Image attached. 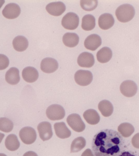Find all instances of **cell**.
<instances>
[{"mask_svg":"<svg viewBox=\"0 0 139 156\" xmlns=\"http://www.w3.org/2000/svg\"><path fill=\"white\" fill-rule=\"evenodd\" d=\"M54 129L56 135L61 139L68 138L71 136V132L63 122L55 123Z\"/></svg>","mask_w":139,"mask_h":156,"instance_id":"e0dca14e","label":"cell"},{"mask_svg":"<svg viewBox=\"0 0 139 156\" xmlns=\"http://www.w3.org/2000/svg\"><path fill=\"white\" fill-rule=\"evenodd\" d=\"M20 7L16 3L8 4L2 11V14L5 18L13 19L17 18L20 14Z\"/></svg>","mask_w":139,"mask_h":156,"instance_id":"30bf717a","label":"cell"},{"mask_svg":"<svg viewBox=\"0 0 139 156\" xmlns=\"http://www.w3.org/2000/svg\"><path fill=\"white\" fill-rule=\"evenodd\" d=\"M23 156H38V155L35 152L33 151H29L26 152Z\"/></svg>","mask_w":139,"mask_h":156,"instance_id":"d6a6232c","label":"cell"},{"mask_svg":"<svg viewBox=\"0 0 139 156\" xmlns=\"http://www.w3.org/2000/svg\"><path fill=\"white\" fill-rule=\"evenodd\" d=\"M5 145L7 149L10 151H14L19 148L20 143L16 135L11 134L6 138Z\"/></svg>","mask_w":139,"mask_h":156,"instance_id":"cb8c5ba5","label":"cell"},{"mask_svg":"<svg viewBox=\"0 0 139 156\" xmlns=\"http://www.w3.org/2000/svg\"><path fill=\"white\" fill-rule=\"evenodd\" d=\"M118 132L124 137L130 136L134 132V127L129 123H123L118 127Z\"/></svg>","mask_w":139,"mask_h":156,"instance_id":"484cf974","label":"cell"},{"mask_svg":"<svg viewBox=\"0 0 139 156\" xmlns=\"http://www.w3.org/2000/svg\"><path fill=\"white\" fill-rule=\"evenodd\" d=\"M79 18L75 13L70 12L67 13L62 21V26L68 30H74L79 24Z\"/></svg>","mask_w":139,"mask_h":156,"instance_id":"5b68a950","label":"cell"},{"mask_svg":"<svg viewBox=\"0 0 139 156\" xmlns=\"http://www.w3.org/2000/svg\"><path fill=\"white\" fill-rule=\"evenodd\" d=\"M46 115L50 120H60L64 118L65 111L64 108L60 105H52L48 107L46 110Z\"/></svg>","mask_w":139,"mask_h":156,"instance_id":"3957f363","label":"cell"},{"mask_svg":"<svg viewBox=\"0 0 139 156\" xmlns=\"http://www.w3.org/2000/svg\"><path fill=\"white\" fill-rule=\"evenodd\" d=\"M81 156H95L93 154L92 151L90 149H87L84 151Z\"/></svg>","mask_w":139,"mask_h":156,"instance_id":"1f68e13d","label":"cell"},{"mask_svg":"<svg viewBox=\"0 0 139 156\" xmlns=\"http://www.w3.org/2000/svg\"><path fill=\"white\" fill-rule=\"evenodd\" d=\"M102 43L101 37L97 34H92L88 36L84 41V46L87 49L94 51Z\"/></svg>","mask_w":139,"mask_h":156,"instance_id":"4fadbf2b","label":"cell"},{"mask_svg":"<svg viewBox=\"0 0 139 156\" xmlns=\"http://www.w3.org/2000/svg\"><path fill=\"white\" fill-rule=\"evenodd\" d=\"M137 87L134 81L127 80L123 81L120 86L121 93L127 97H131L136 94Z\"/></svg>","mask_w":139,"mask_h":156,"instance_id":"ba28073f","label":"cell"},{"mask_svg":"<svg viewBox=\"0 0 139 156\" xmlns=\"http://www.w3.org/2000/svg\"><path fill=\"white\" fill-rule=\"evenodd\" d=\"M112 57V50L107 47L102 48L96 54L98 61L101 63H107L111 59Z\"/></svg>","mask_w":139,"mask_h":156,"instance_id":"603a6c76","label":"cell"},{"mask_svg":"<svg viewBox=\"0 0 139 156\" xmlns=\"http://www.w3.org/2000/svg\"><path fill=\"white\" fill-rule=\"evenodd\" d=\"M83 116L86 121L91 125H95L100 121V116L97 112L94 109L87 110L84 112Z\"/></svg>","mask_w":139,"mask_h":156,"instance_id":"44dd1931","label":"cell"},{"mask_svg":"<svg viewBox=\"0 0 139 156\" xmlns=\"http://www.w3.org/2000/svg\"><path fill=\"white\" fill-rule=\"evenodd\" d=\"M19 136L22 141L28 145L34 143L37 138L36 131L30 127H25L21 129Z\"/></svg>","mask_w":139,"mask_h":156,"instance_id":"8992f818","label":"cell"},{"mask_svg":"<svg viewBox=\"0 0 139 156\" xmlns=\"http://www.w3.org/2000/svg\"><path fill=\"white\" fill-rule=\"evenodd\" d=\"M86 145V141L84 137L80 136L74 139L71 145V153L79 152Z\"/></svg>","mask_w":139,"mask_h":156,"instance_id":"4316f807","label":"cell"},{"mask_svg":"<svg viewBox=\"0 0 139 156\" xmlns=\"http://www.w3.org/2000/svg\"><path fill=\"white\" fill-rule=\"evenodd\" d=\"M46 11L50 14L58 16L63 14L66 10V6L62 2H51L47 5Z\"/></svg>","mask_w":139,"mask_h":156,"instance_id":"7c38bea8","label":"cell"},{"mask_svg":"<svg viewBox=\"0 0 139 156\" xmlns=\"http://www.w3.org/2000/svg\"><path fill=\"white\" fill-rule=\"evenodd\" d=\"M9 60L4 55L0 54V70H3L8 67Z\"/></svg>","mask_w":139,"mask_h":156,"instance_id":"f546056e","label":"cell"},{"mask_svg":"<svg viewBox=\"0 0 139 156\" xmlns=\"http://www.w3.org/2000/svg\"><path fill=\"white\" fill-rule=\"evenodd\" d=\"M5 1L4 0H0V9L2 7V5L5 3Z\"/></svg>","mask_w":139,"mask_h":156,"instance_id":"d590c367","label":"cell"},{"mask_svg":"<svg viewBox=\"0 0 139 156\" xmlns=\"http://www.w3.org/2000/svg\"><path fill=\"white\" fill-rule=\"evenodd\" d=\"M5 135L4 134L1 133H0V143L2 142V139L4 137Z\"/></svg>","mask_w":139,"mask_h":156,"instance_id":"e575fe53","label":"cell"},{"mask_svg":"<svg viewBox=\"0 0 139 156\" xmlns=\"http://www.w3.org/2000/svg\"><path fill=\"white\" fill-rule=\"evenodd\" d=\"M96 25L95 18L90 14L86 15L83 18L81 27L84 30L89 31L93 29Z\"/></svg>","mask_w":139,"mask_h":156,"instance_id":"d4e9b609","label":"cell"},{"mask_svg":"<svg viewBox=\"0 0 139 156\" xmlns=\"http://www.w3.org/2000/svg\"><path fill=\"white\" fill-rule=\"evenodd\" d=\"M13 45L16 51L18 52H23L27 48L29 42L27 39L24 37L18 36L13 39Z\"/></svg>","mask_w":139,"mask_h":156,"instance_id":"d6986e66","label":"cell"},{"mask_svg":"<svg viewBox=\"0 0 139 156\" xmlns=\"http://www.w3.org/2000/svg\"><path fill=\"white\" fill-rule=\"evenodd\" d=\"M59 65L57 60L52 58H46L41 61V70L44 73H51L56 71L58 69Z\"/></svg>","mask_w":139,"mask_h":156,"instance_id":"8fae6325","label":"cell"},{"mask_svg":"<svg viewBox=\"0 0 139 156\" xmlns=\"http://www.w3.org/2000/svg\"><path fill=\"white\" fill-rule=\"evenodd\" d=\"M74 79L77 83L80 86H87L93 80V75L88 70H79L75 73Z\"/></svg>","mask_w":139,"mask_h":156,"instance_id":"52a82bcc","label":"cell"},{"mask_svg":"<svg viewBox=\"0 0 139 156\" xmlns=\"http://www.w3.org/2000/svg\"><path fill=\"white\" fill-rule=\"evenodd\" d=\"M40 138L42 141H47L52 137V133L51 124L48 122H41L37 126Z\"/></svg>","mask_w":139,"mask_h":156,"instance_id":"9c48e42d","label":"cell"},{"mask_svg":"<svg viewBox=\"0 0 139 156\" xmlns=\"http://www.w3.org/2000/svg\"><path fill=\"white\" fill-rule=\"evenodd\" d=\"M13 122L8 118H0V130L5 133H9L13 130Z\"/></svg>","mask_w":139,"mask_h":156,"instance_id":"83f0119b","label":"cell"},{"mask_svg":"<svg viewBox=\"0 0 139 156\" xmlns=\"http://www.w3.org/2000/svg\"><path fill=\"white\" fill-rule=\"evenodd\" d=\"M132 144L134 147L139 149V133L135 134L131 140Z\"/></svg>","mask_w":139,"mask_h":156,"instance_id":"4dcf8cb0","label":"cell"},{"mask_svg":"<svg viewBox=\"0 0 139 156\" xmlns=\"http://www.w3.org/2000/svg\"><path fill=\"white\" fill-rule=\"evenodd\" d=\"M0 156H7L6 155L4 154L0 153Z\"/></svg>","mask_w":139,"mask_h":156,"instance_id":"8d00e7d4","label":"cell"},{"mask_svg":"<svg viewBox=\"0 0 139 156\" xmlns=\"http://www.w3.org/2000/svg\"><path fill=\"white\" fill-rule=\"evenodd\" d=\"M22 76L27 82L34 83L36 81L38 78V72L34 67H26L23 69L22 72Z\"/></svg>","mask_w":139,"mask_h":156,"instance_id":"9a60e30c","label":"cell"},{"mask_svg":"<svg viewBox=\"0 0 139 156\" xmlns=\"http://www.w3.org/2000/svg\"><path fill=\"white\" fill-rule=\"evenodd\" d=\"M98 109L103 116L108 117L112 115L113 111V105L109 101L103 100L98 105Z\"/></svg>","mask_w":139,"mask_h":156,"instance_id":"7402d4cb","label":"cell"},{"mask_svg":"<svg viewBox=\"0 0 139 156\" xmlns=\"http://www.w3.org/2000/svg\"><path fill=\"white\" fill-rule=\"evenodd\" d=\"M119 156H135L134 155L132 154H131L129 153V152H123Z\"/></svg>","mask_w":139,"mask_h":156,"instance_id":"836d02e7","label":"cell"},{"mask_svg":"<svg viewBox=\"0 0 139 156\" xmlns=\"http://www.w3.org/2000/svg\"><path fill=\"white\" fill-rule=\"evenodd\" d=\"M123 143V138L117 132L105 129L94 135L92 149L95 156H117Z\"/></svg>","mask_w":139,"mask_h":156,"instance_id":"6da1fadb","label":"cell"},{"mask_svg":"<svg viewBox=\"0 0 139 156\" xmlns=\"http://www.w3.org/2000/svg\"><path fill=\"white\" fill-rule=\"evenodd\" d=\"M67 122L69 126L77 132H81L85 130V124L80 116L76 113H73L68 116L67 118Z\"/></svg>","mask_w":139,"mask_h":156,"instance_id":"277c9868","label":"cell"},{"mask_svg":"<svg viewBox=\"0 0 139 156\" xmlns=\"http://www.w3.org/2000/svg\"><path fill=\"white\" fill-rule=\"evenodd\" d=\"M114 22V18L112 15L108 13H104L99 18V26L103 30H107L113 26Z\"/></svg>","mask_w":139,"mask_h":156,"instance_id":"2e32d148","label":"cell"},{"mask_svg":"<svg viewBox=\"0 0 139 156\" xmlns=\"http://www.w3.org/2000/svg\"><path fill=\"white\" fill-rule=\"evenodd\" d=\"M135 10L130 5L123 4L119 6L116 11V15L118 20L122 23L130 21L134 18Z\"/></svg>","mask_w":139,"mask_h":156,"instance_id":"7a4b0ae2","label":"cell"},{"mask_svg":"<svg viewBox=\"0 0 139 156\" xmlns=\"http://www.w3.org/2000/svg\"><path fill=\"white\" fill-rule=\"evenodd\" d=\"M94 62L93 55L88 52L80 54L77 58L78 64L84 68H91L94 65Z\"/></svg>","mask_w":139,"mask_h":156,"instance_id":"5bb4252c","label":"cell"},{"mask_svg":"<svg viewBox=\"0 0 139 156\" xmlns=\"http://www.w3.org/2000/svg\"><path fill=\"white\" fill-rule=\"evenodd\" d=\"M79 37L75 33H67L65 34L63 37V42L67 47L73 48L78 45L79 42Z\"/></svg>","mask_w":139,"mask_h":156,"instance_id":"ffe728a7","label":"cell"},{"mask_svg":"<svg viewBox=\"0 0 139 156\" xmlns=\"http://www.w3.org/2000/svg\"><path fill=\"white\" fill-rule=\"evenodd\" d=\"M80 5L82 8L84 10L91 11L94 10L97 7L98 1L97 0H81L80 1Z\"/></svg>","mask_w":139,"mask_h":156,"instance_id":"f1b7e54d","label":"cell"},{"mask_svg":"<svg viewBox=\"0 0 139 156\" xmlns=\"http://www.w3.org/2000/svg\"><path fill=\"white\" fill-rule=\"evenodd\" d=\"M6 81L11 85H16L20 80L19 71L17 68L13 67L10 68L5 74Z\"/></svg>","mask_w":139,"mask_h":156,"instance_id":"ac0fdd59","label":"cell"}]
</instances>
